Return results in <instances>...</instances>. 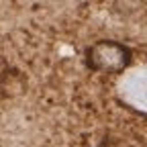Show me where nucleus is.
<instances>
[{
    "instance_id": "1",
    "label": "nucleus",
    "mask_w": 147,
    "mask_h": 147,
    "mask_svg": "<svg viewBox=\"0 0 147 147\" xmlns=\"http://www.w3.org/2000/svg\"><path fill=\"white\" fill-rule=\"evenodd\" d=\"M131 49L115 39H100L86 49V65L98 74H121L131 65Z\"/></svg>"
}]
</instances>
